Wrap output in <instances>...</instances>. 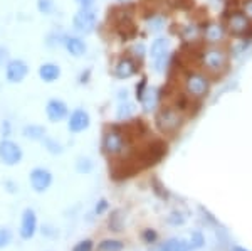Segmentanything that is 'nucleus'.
<instances>
[{
	"label": "nucleus",
	"mask_w": 252,
	"mask_h": 251,
	"mask_svg": "<svg viewBox=\"0 0 252 251\" xmlns=\"http://www.w3.org/2000/svg\"><path fill=\"white\" fill-rule=\"evenodd\" d=\"M202 64L209 72H214V74H219L227 68V63H229V56L227 52L219 46H209L202 51Z\"/></svg>",
	"instance_id": "1"
},
{
	"label": "nucleus",
	"mask_w": 252,
	"mask_h": 251,
	"mask_svg": "<svg viewBox=\"0 0 252 251\" xmlns=\"http://www.w3.org/2000/svg\"><path fill=\"white\" fill-rule=\"evenodd\" d=\"M157 127L163 133H175L184 123L182 111H178L175 107H161L157 113Z\"/></svg>",
	"instance_id": "2"
},
{
	"label": "nucleus",
	"mask_w": 252,
	"mask_h": 251,
	"mask_svg": "<svg viewBox=\"0 0 252 251\" xmlns=\"http://www.w3.org/2000/svg\"><path fill=\"white\" fill-rule=\"evenodd\" d=\"M210 90V81L205 74L192 71L185 76V91L190 98H204Z\"/></svg>",
	"instance_id": "3"
},
{
	"label": "nucleus",
	"mask_w": 252,
	"mask_h": 251,
	"mask_svg": "<svg viewBox=\"0 0 252 251\" xmlns=\"http://www.w3.org/2000/svg\"><path fill=\"white\" fill-rule=\"evenodd\" d=\"M97 24V14L93 9H79L72 17V29L78 32L79 36H88L94 32Z\"/></svg>",
	"instance_id": "4"
},
{
	"label": "nucleus",
	"mask_w": 252,
	"mask_h": 251,
	"mask_svg": "<svg viewBox=\"0 0 252 251\" xmlns=\"http://www.w3.org/2000/svg\"><path fill=\"white\" fill-rule=\"evenodd\" d=\"M126 143H128V139L123 132L116 130V128H111L104 133L103 137V150L106 155L115 157V155H121L126 148Z\"/></svg>",
	"instance_id": "5"
},
{
	"label": "nucleus",
	"mask_w": 252,
	"mask_h": 251,
	"mask_svg": "<svg viewBox=\"0 0 252 251\" xmlns=\"http://www.w3.org/2000/svg\"><path fill=\"white\" fill-rule=\"evenodd\" d=\"M22 157H24L22 148H20L15 142H12V140L0 142V160H2L3 165H9V167L17 165L20 164Z\"/></svg>",
	"instance_id": "6"
},
{
	"label": "nucleus",
	"mask_w": 252,
	"mask_h": 251,
	"mask_svg": "<svg viewBox=\"0 0 252 251\" xmlns=\"http://www.w3.org/2000/svg\"><path fill=\"white\" fill-rule=\"evenodd\" d=\"M166 155V143L161 140H155L141 152L140 159L143 162V167H150V165L158 164Z\"/></svg>",
	"instance_id": "7"
},
{
	"label": "nucleus",
	"mask_w": 252,
	"mask_h": 251,
	"mask_svg": "<svg viewBox=\"0 0 252 251\" xmlns=\"http://www.w3.org/2000/svg\"><path fill=\"white\" fill-rule=\"evenodd\" d=\"M27 74H29V66H27L26 61L10 59L9 63L5 64V78L12 84L22 83Z\"/></svg>",
	"instance_id": "8"
},
{
	"label": "nucleus",
	"mask_w": 252,
	"mask_h": 251,
	"mask_svg": "<svg viewBox=\"0 0 252 251\" xmlns=\"http://www.w3.org/2000/svg\"><path fill=\"white\" fill-rule=\"evenodd\" d=\"M91 125V116L84 108H76L71 115H67V128L71 133H81L88 130Z\"/></svg>",
	"instance_id": "9"
},
{
	"label": "nucleus",
	"mask_w": 252,
	"mask_h": 251,
	"mask_svg": "<svg viewBox=\"0 0 252 251\" xmlns=\"http://www.w3.org/2000/svg\"><path fill=\"white\" fill-rule=\"evenodd\" d=\"M46 115L49 121H52V123H59V121H63L64 118H67L69 108H67L66 101L59 100V98L49 100L46 105Z\"/></svg>",
	"instance_id": "10"
},
{
	"label": "nucleus",
	"mask_w": 252,
	"mask_h": 251,
	"mask_svg": "<svg viewBox=\"0 0 252 251\" xmlns=\"http://www.w3.org/2000/svg\"><path fill=\"white\" fill-rule=\"evenodd\" d=\"M31 185L35 192H46L52 184V174L47 171V169L37 167L31 172L29 176Z\"/></svg>",
	"instance_id": "11"
},
{
	"label": "nucleus",
	"mask_w": 252,
	"mask_h": 251,
	"mask_svg": "<svg viewBox=\"0 0 252 251\" xmlns=\"http://www.w3.org/2000/svg\"><path fill=\"white\" fill-rule=\"evenodd\" d=\"M227 27H229V32L234 36H246V34H252L251 31V20L242 14V12H234L232 15L227 20Z\"/></svg>",
	"instance_id": "12"
},
{
	"label": "nucleus",
	"mask_w": 252,
	"mask_h": 251,
	"mask_svg": "<svg viewBox=\"0 0 252 251\" xmlns=\"http://www.w3.org/2000/svg\"><path fill=\"white\" fill-rule=\"evenodd\" d=\"M63 46L72 58H83L88 51V46L86 42L83 40L81 36H69V34H64V39H63Z\"/></svg>",
	"instance_id": "13"
},
{
	"label": "nucleus",
	"mask_w": 252,
	"mask_h": 251,
	"mask_svg": "<svg viewBox=\"0 0 252 251\" xmlns=\"http://www.w3.org/2000/svg\"><path fill=\"white\" fill-rule=\"evenodd\" d=\"M138 64L136 61L131 58V56H126V58H121L118 61V64L115 66V76L120 79H128L131 76H135L138 72Z\"/></svg>",
	"instance_id": "14"
},
{
	"label": "nucleus",
	"mask_w": 252,
	"mask_h": 251,
	"mask_svg": "<svg viewBox=\"0 0 252 251\" xmlns=\"http://www.w3.org/2000/svg\"><path fill=\"white\" fill-rule=\"evenodd\" d=\"M37 229V217L32 209H26L22 214V224H20V236L24 240H31Z\"/></svg>",
	"instance_id": "15"
},
{
	"label": "nucleus",
	"mask_w": 252,
	"mask_h": 251,
	"mask_svg": "<svg viewBox=\"0 0 252 251\" xmlns=\"http://www.w3.org/2000/svg\"><path fill=\"white\" fill-rule=\"evenodd\" d=\"M204 37L209 44H212V46H217V44H220L223 37H225V29H223L222 24L219 22H212L207 26V29L204 32Z\"/></svg>",
	"instance_id": "16"
},
{
	"label": "nucleus",
	"mask_w": 252,
	"mask_h": 251,
	"mask_svg": "<svg viewBox=\"0 0 252 251\" xmlns=\"http://www.w3.org/2000/svg\"><path fill=\"white\" fill-rule=\"evenodd\" d=\"M39 78L44 83H54L61 78V68L56 63H44L39 66Z\"/></svg>",
	"instance_id": "17"
},
{
	"label": "nucleus",
	"mask_w": 252,
	"mask_h": 251,
	"mask_svg": "<svg viewBox=\"0 0 252 251\" xmlns=\"http://www.w3.org/2000/svg\"><path fill=\"white\" fill-rule=\"evenodd\" d=\"M158 100H160V95H158V90L157 88H150V86H146V90L143 93V96L140 98L141 101V105H143V110L145 111H153L157 108V105H158Z\"/></svg>",
	"instance_id": "18"
},
{
	"label": "nucleus",
	"mask_w": 252,
	"mask_h": 251,
	"mask_svg": "<svg viewBox=\"0 0 252 251\" xmlns=\"http://www.w3.org/2000/svg\"><path fill=\"white\" fill-rule=\"evenodd\" d=\"M168 47H170V40L166 37H158L153 40L152 44V49H150V56H152V59H157L160 58V56H163L168 52Z\"/></svg>",
	"instance_id": "19"
},
{
	"label": "nucleus",
	"mask_w": 252,
	"mask_h": 251,
	"mask_svg": "<svg viewBox=\"0 0 252 251\" xmlns=\"http://www.w3.org/2000/svg\"><path fill=\"white\" fill-rule=\"evenodd\" d=\"M22 133L29 140H42L46 137V128L42 125H26Z\"/></svg>",
	"instance_id": "20"
},
{
	"label": "nucleus",
	"mask_w": 252,
	"mask_h": 251,
	"mask_svg": "<svg viewBox=\"0 0 252 251\" xmlns=\"http://www.w3.org/2000/svg\"><path fill=\"white\" fill-rule=\"evenodd\" d=\"M190 245L184 240H178V238H172V240L165 241L161 245L160 251H190Z\"/></svg>",
	"instance_id": "21"
},
{
	"label": "nucleus",
	"mask_w": 252,
	"mask_h": 251,
	"mask_svg": "<svg viewBox=\"0 0 252 251\" xmlns=\"http://www.w3.org/2000/svg\"><path fill=\"white\" fill-rule=\"evenodd\" d=\"M133 113H135V105L131 103V101H120V105H118V110H116V118L120 121L123 120H129L133 116Z\"/></svg>",
	"instance_id": "22"
},
{
	"label": "nucleus",
	"mask_w": 252,
	"mask_h": 251,
	"mask_svg": "<svg viewBox=\"0 0 252 251\" xmlns=\"http://www.w3.org/2000/svg\"><path fill=\"white\" fill-rule=\"evenodd\" d=\"M125 248V245L121 241L116 240H106L97 246V251H121Z\"/></svg>",
	"instance_id": "23"
},
{
	"label": "nucleus",
	"mask_w": 252,
	"mask_h": 251,
	"mask_svg": "<svg viewBox=\"0 0 252 251\" xmlns=\"http://www.w3.org/2000/svg\"><path fill=\"white\" fill-rule=\"evenodd\" d=\"M42 142H44V147L47 148V152H49V153H54V155H61V153L64 152L63 145L58 143V142H56V140H52V139H47V137H44Z\"/></svg>",
	"instance_id": "24"
},
{
	"label": "nucleus",
	"mask_w": 252,
	"mask_h": 251,
	"mask_svg": "<svg viewBox=\"0 0 252 251\" xmlns=\"http://www.w3.org/2000/svg\"><path fill=\"white\" fill-rule=\"evenodd\" d=\"M182 37L187 42H193L195 39L198 37V27L197 26H185L182 29Z\"/></svg>",
	"instance_id": "25"
},
{
	"label": "nucleus",
	"mask_w": 252,
	"mask_h": 251,
	"mask_svg": "<svg viewBox=\"0 0 252 251\" xmlns=\"http://www.w3.org/2000/svg\"><path fill=\"white\" fill-rule=\"evenodd\" d=\"M165 27V17H160V15H155L148 20V31L150 32H160L163 31Z\"/></svg>",
	"instance_id": "26"
},
{
	"label": "nucleus",
	"mask_w": 252,
	"mask_h": 251,
	"mask_svg": "<svg viewBox=\"0 0 252 251\" xmlns=\"http://www.w3.org/2000/svg\"><path fill=\"white\" fill-rule=\"evenodd\" d=\"M54 0H37V10L42 15H51L54 12Z\"/></svg>",
	"instance_id": "27"
},
{
	"label": "nucleus",
	"mask_w": 252,
	"mask_h": 251,
	"mask_svg": "<svg viewBox=\"0 0 252 251\" xmlns=\"http://www.w3.org/2000/svg\"><path fill=\"white\" fill-rule=\"evenodd\" d=\"M76 171H78L79 174H88L93 171V162L88 159V157H81V159H78V162H76Z\"/></svg>",
	"instance_id": "28"
},
{
	"label": "nucleus",
	"mask_w": 252,
	"mask_h": 251,
	"mask_svg": "<svg viewBox=\"0 0 252 251\" xmlns=\"http://www.w3.org/2000/svg\"><path fill=\"white\" fill-rule=\"evenodd\" d=\"M168 59H170V52H166V54L160 56V58L153 59V63H155V71L163 72L166 70V66H168Z\"/></svg>",
	"instance_id": "29"
},
{
	"label": "nucleus",
	"mask_w": 252,
	"mask_h": 251,
	"mask_svg": "<svg viewBox=\"0 0 252 251\" xmlns=\"http://www.w3.org/2000/svg\"><path fill=\"white\" fill-rule=\"evenodd\" d=\"M12 241V233L10 229L3 228V226H0V250L5 248V246H9Z\"/></svg>",
	"instance_id": "30"
},
{
	"label": "nucleus",
	"mask_w": 252,
	"mask_h": 251,
	"mask_svg": "<svg viewBox=\"0 0 252 251\" xmlns=\"http://www.w3.org/2000/svg\"><path fill=\"white\" fill-rule=\"evenodd\" d=\"M204 243H205V240H204V236H202V233L195 231V233H192V238H190L189 245H190V248L195 250V248H202Z\"/></svg>",
	"instance_id": "31"
},
{
	"label": "nucleus",
	"mask_w": 252,
	"mask_h": 251,
	"mask_svg": "<svg viewBox=\"0 0 252 251\" xmlns=\"http://www.w3.org/2000/svg\"><path fill=\"white\" fill-rule=\"evenodd\" d=\"M166 221H168V224L180 226V224H184V222H185V217L182 216L180 213H172V214L168 216V219H166Z\"/></svg>",
	"instance_id": "32"
},
{
	"label": "nucleus",
	"mask_w": 252,
	"mask_h": 251,
	"mask_svg": "<svg viewBox=\"0 0 252 251\" xmlns=\"http://www.w3.org/2000/svg\"><path fill=\"white\" fill-rule=\"evenodd\" d=\"M131 54L135 56L136 59H143L145 58V54H146V49H145V44H135L133 46V49H131Z\"/></svg>",
	"instance_id": "33"
},
{
	"label": "nucleus",
	"mask_w": 252,
	"mask_h": 251,
	"mask_svg": "<svg viewBox=\"0 0 252 251\" xmlns=\"http://www.w3.org/2000/svg\"><path fill=\"white\" fill-rule=\"evenodd\" d=\"M91 250H93V241L86 240V241L78 243V245L74 246V250H72V251H91Z\"/></svg>",
	"instance_id": "34"
},
{
	"label": "nucleus",
	"mask_w": 252,
	"mask_h": 251,
	"mask_svg": "<svg viewBox=\"0 0 252 251\" xmlns=\"http://www.w3.org/2000/svg\"><path fill=\"white\" fill-rule=\"evenodd\" d=\"M242 14L249 20H252V0H246L242 3Z\"/></svg>",
	"instance_id": "35"
},
{
	"label": "nucleus",
	"mask_w": 252,
	"mask_h": 251,
	"mask_svg": "<svg viewBox=\"0 0 252 251\" xmlns=\"http://www.w3.org/2000/svg\"><path fill=\"white\" fill-rule=\"evenodd\" d=\"M143 238H145L146 243H155L157 238H158V234L153 231V229H146V231L143 233Z\"/></svg>",
	"instance_id": "36"
},
{
	"label": "nucleus",
	"mask_w": 252,
	"mask_h": 251,
	"mask_svg": "<svg viewBox=\"0 0 252 251\" xmlns=\"http://www.w3.org/2000/svg\"><path fill=\"white\" fill-rule=\"evenodd\" d=\"M76 3L79 5V9H93L96 0H76Z\"/></svg>",
	"instance_id": "37"
},
{
	"label": "nucleus",
	"mask_w": 252,
	"mask_h": 251,
	"mask_svg": "<svg viewBox=\"0 0 252 251\" xmlns=\"http://www.w3.org/2000/svg\"><path fill=\"white\" fill-rule=\"evenodd\" d=\"M145 90H146V79L143 78V79H141V83H140V86H136V98L138 100H140L141 96H143Z\"/></svg>",
	"instance_id": "38"
},
{
	"label": "nucleus",
	"mask_w": 252,
	"mask_h": 251,
	"mask_svg": "<svg viewBox=\"0 0 252 251\" xmlns=\"http://www.w3.org/2000/svg\"><path fill=\"white\" fill-rule=\"evenodd\" d=\"M106 208H108V202L104 201V199H103V201H99V206H96V213H97V214H101Z\"/></svg>",
	"instance_id": "39"
},
{
	"label": "nucleus",
	"mask_w": 252,
	"mask_h": 251,
	"mask_svg": "<svg viewBox=\"0 0 252 251\" xmlns=\"http://www.w3.org/2000/svg\"><path fill=\"white\" fill-rule=\"evenodd\" d=\"M118 100H120V101H126V100H128V91L121 90L120 91V96H118Z\"/></svg>",
	"instance_id": "40"
},
{
	"label": "nucleus",
	"mask_w": 252,
	"mask_h": 251,
	"mask_svg": "<svg viewBox=\"0 0 252 251\" xmlns=\"http://www.w3.org/2000/svg\"><path fill=\"white\" fill-rule=\"evenodd\" d=\"M5 58H7V49H3V47L0 46V63H2Z\"/></svg>",
	"instance_id": "41"
},
{
	"label": "nucleus",
	"mask_w": 252,
	"mask_h": 251,
	"mask_svg": "<svg viewBox=\"0 0 252 251\" xmlns=\"http://www.w3.org/2000/svg\"><path fill=\"white\" fill-rule=\"evenodd\" d=\"M88 78H89V71H86V74H84V72H83V74H81V78H79V81L84 84V83H88V81H86Z\"/></svg>",
	"instance_id": "42"
},
{
	"label": "nucleus",
	"mask_w": 252,
	"mask_h": 251,
	"mask_svg": "<svg viewBox=\"0 0 252 251\" xmlns=\"http://www.w3.org/2000/svg\"><path fill=\"white\" fill-rule=\"evenodd\" d=\"M9 121H3V125H2V132L3 133H5V135H7V133H9Z\"/></svg>",
	"instance_id": "43"
},
{
	"label": "nucleus",
	"mask_w": 252,
	"mask_h": 251,
	"mask_svg": "<svg viewBox=\"0 0 252 251\" xmlns=\"http://www.w3.org/2000/svg\"><path fill=\"white\" fill-rule=\"evenodd\" d=\"M232 251H249V250H246V248H241V246H234V250Z\"/></svg>",
	"instance_id": "44"
},
{
	"label": "nucleus",
	"mask_w": 252,
	"mask_h": 251,
	"mask_svg": "<svg viewBox=\"0 0 252 251\" xmlns=\"http://www.w3.org/2000/svg\"><path fill=\"white\" fill-rule=\"evenodd\" d=\"M118 2H121V3H128V2H131V0H118Z\"/></svg>",
	"instance_id": "45"
}]
</instances>
